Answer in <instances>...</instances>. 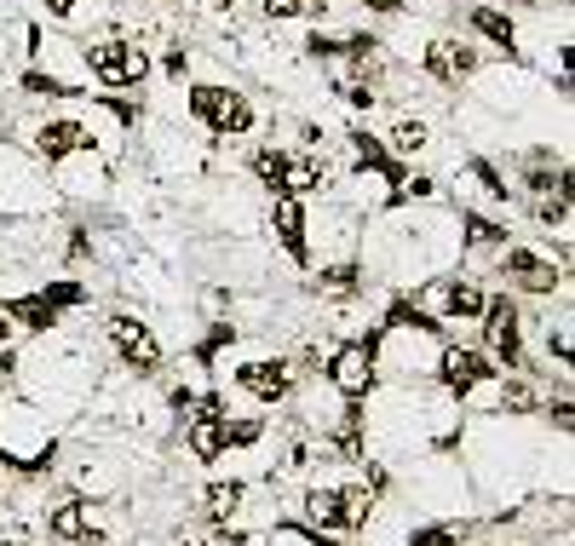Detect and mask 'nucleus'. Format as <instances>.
I'll return each instance as SVG.
<instances>
[{"label": "nucleus", "instance_id": "nucleus-24", "mask_svg": "<svg viewBox=\"0 0 575 546\" xmlns=\"http://www.w3.org/2000/svg\"><path fill=\"white\" fill-rule=\"evenodd\" d=\"M317 288L322 294H357V288H363V271H357V265H322Z\"/></svg>", "mask_w": 575, "mask_h": 546}, {"label": "nucleus", "instance_id": "nucleus-3", "mask_svg": "<svg viewBox=\"0 0 575 546\" xmlns=\"http://www.w3.org/2000/svg\"><path fill=\"white\" fill-rule=\"evenodd\" d=\"M104 340H110V351L121 357L127 374H138V380H156V374H161L156 328H150V322H138L133 311H110V317H104Z\"/></svg>", "mask_w": 575, "mask_h": 546}, {"label": "nucleus", "instance_id": "nucleus-28", "mask_svg": "<svg viewBox=\"0 0 575 546\" xmlns=\"http://www.w3.org/2000/svg\"><path fill=\"white\" fill-rule=\"evenodd\" d=\"M472 179H478L483 190H489V196H495V202H506V196H512V184H506L501 173H495V167H489V161H472Z\"/></svg>", "mask_w": 575, "mask_h": 546}, {"label": "nucleus", "instance_id": "nucleus-20", "mask_svg": "<svg viewBox=\"0 0 575 546\" xmlns=\"http://www.w3.org/2000/svg\"><path fill=\"white\" fill-rule=\"evenodd\" d=\"M328 184V161L311 150V156H288V184H282V196H311V190H322Z\"/></svg>", "mask_w": 575, "mask_h": 546}, {"label": "nucleus", "instance_id": "nucleus-6", "mask_svg": "<svg viewBox=\"0 0 575 546\" xmlns=\"http://www.w3.org/2000/svg\"><path fill=\"white\" fill-rule=\"evenodd\" d=\"M328 386L340 391L345 403H363L368 391L380 386V368H374V345L368 340H345L328 363Z\"/></svg>", "mask_w": 575, "mask_h": 546}, {"label": "nucleus", "instance_id": "nucleus-19", "mask_svg": "<svg viewBox=\"0 0 575 546\" xmlns=\"http://www.w3.org/2000/svg\"><path fill=\"white\" fill-rule=\"evenodd\" d=\"M466 23L478 29L483 41H495L501 52H518V29H512V18H506V12H495V6H472V12H466Z\"/></svg>", "mask_w": 575, "mask_h": 546}, {"label": "nucleus", "instance_id": "nucleus-18", "mask_svg": "<svg viewBox=\"0 0 575 546\" xmlns=\"http://www.w3.org/2000/svg\"><path fill=\"white\" fill-rule=\"evenodd\" d=\"M460 248H478V253H501L506 248V225L483 219L472 207H460Z\"/></svg>", "mask_w": 575, "mask_h": 546}, {"label": "nucleus", "instance_id": "nucleus-17", "mask_svg": "<svg viewBox=\"0 0 575 546\" xmlns=\"http://www.w3.org/2000/svg\"><path fill=\"white\" fill-rule=\"evenodd\" d=\"M524 190H535V196L570 190V167H564V161H552V150H529V156H524Z\"/></svg>", "mask_w": 575, "mask_h": 546}, {"label": "nucleus", "instance_id": "nucleus-1", "mask_svg": "<svg viewBox=\"0 0 575 546\" xmlns=\"http://www.w3.org/2000/svg\"><path fill=\"white\" fill-rule=\"evenodd\" d=\"M437 380H443V391L455 397V403H489V414H495V391H501V368L483 357L478 345H443L437 351Z\"/></svg>", "mask_w": 575, "mask_h": 546}, {"label": "nucleus", "instance_id": "nucleus-21", "mask_svg": "<svg viewBox=\"0 0 575 546\" xmlns=\"http://www.w3.org/2000/svg\"><path fill=\"white\" fill-rule=\"evenodd\" d=\"M368 518H374V489H368V483H345V489H340V524H345V535L368 529Z\"/></svg>", "mask_w": 575, "mask_h": 546}, {"label": "nucleus", "instance_id": "nucleus-26", "mask_svg": "<svg viewBox=\"0 0 575 546\" xmlns=\"http://www.w3.org/2000/svg\"><path fill=\"white\" fill-rule=\"evenodd\" d=\"M265 12H271L276 23H282V18H322V12H328V0H265Z\"/></svg>", "mask_w": 575, "mask_h": 546}, {"label": "nucleus", "instance_id": "nucleus-11", "mask_svg": "<svg viewBox=\"0 0 575 546\" xmlns=\"http://www.w3.org/2000/svg\"><path fill=\"white\" fill-rule=\"evenodd\" d=\"M426 75H432V81H443V87L472 81V75H478V46L455 41V35L432 41V46H426Z\"/></svg>", "mask_w": 575, "mask_h": 546}, {"label": "nucleus", "instance_id": "nucleus-31", "mask_svg": "<svg viewBox=\"0 0 575 546\" xmlns=\"http://www.w3.org/2000/svg\"><path fill=\"white\" fill-rule=\"evenodd\" d=\"M46 12H52V18H69V12H75V0H41Z\"/></svg>", "mask_w": 575, "mask_h": 546}, {"label": "nucleus", "instance_id": "nucleus-2", "mask_svg": "<svg viewBox=\"0 0 575 546\" xmlns=\"http://www.w3.org/2000/svg\"><path fill=\"white\" fill-rule=\"evenodd\" d=\"M483 340H489V363L501 368V374H524V311H518V299L512 294H489L483 299Z\"/></svg>", "mask_w": 575, "mask_h": 546}, {"label": "nucleus", "instance_id": "nucleus-32", "mask_svg": "<svg viewBox=\"0 0 575 546\" xmlns=\"http://www.w3.org/2000/svg\"><path fill=\"white\" fill-rule=\"evenodd\" d=\"M6 374H12V368L0 363V409H6Z\"/></svg>", "mask_w": 575, "mask_h": 546}, {"label": "nucleus", "instance_id": "nucleus-14", "mask_svg": "<svg viewBox=\"0 0 575 546\" xmlns=\"http://www.w3.org/2000/svg\"><path fill=\"white\" fill-rule=\"evenodd\" d=\"M276 242L288 248V259H299V265H311V242H305V207H299V196H276Z\"/></svg>", "mask_w": 575, "mask_h": 546}, {"label": "nucleus", "instance_id": "nucleus-4", "mask_svg": "<svg viewBox=\"0 0 575 546\" xmlns=\"http://www.w3.org/2000/svg\"><path fill=\"white\" fill-rule=\"evenodd\" d=\"M184 449L196 460H225L230 449V414L219 397H196L190 409H184Z\"/></svg>", "mask_w": 575, "mask_h": 546}, {"label": "nucleus", "instance_id": "nucleus-15", "mask_svg": "<svg viewBox=\"0 0 575 546\" xmlns=\"http://www.w3.org/2000/svg\"><path fill=\"white\" fill-rule=\"evenodd\" d=\"M299 524L322 529V535H345V524H340V489L311 483V489H305V501H299Z\"/></svg>", "mask_w": 575, "mask_h": 546}, {"label": "nucleus", "instance_id": "nucleus-16", "mask_svg": "<svg viewBox=\"0 0 575 546\" xmlns=\"http://www.w3.org/2000/svg\"><path fill=\"white\" fill-rule=\"evenodd\" d=\"M242 506H248V483H207L202 489V512L213 529H230L242 518Z\"/></svg>", "mask_w": 575, "mask_h": 546}, {"label": "nucleus", "instance_id": "nucleus-22", "mask_svg": "<svg viewBox=\"0 0 575 546\" xmlns=\"http://www.w3.org/2000/svg\"><path fill=\"white\" fill-rule=\"evenodd\" d=\"M426 144H432L426 121H397V127L386 133V144H380V150H386V156H403V161H409V156H420Z\"/></svg>", "mask_w": 575, "mask_h": 546}, {"label": "nucleus", "instance_id": "nucleus-25", "mask_svg": "<svg viewBox=\"0 0 575 546\" xmlns=\"http://www.w3.org/2000/svg\"><path fill=\"white\" fill-rule=\"evenodd\" d=\"M535 219L547 230H564L570 225V190H552V196H535Z\"/></svg>", "mask_w": 575, "mask_h": 546}, {"label": "nucleus", "instance_id": "nucleus-7", "mask_svg": "<svg viewBox=\"0 0 575 546\" xmlns=\"http://www.w3.org/2000/svg\"><path fill=\"white\" fill-rule=\"evenodd\" d=\"M190 110L202 115L219 138H242L253 127V104H248V98H242V92H230V87H213V81L190 92Z\"/></svg>", "mask_w": 575, "mask_h": 546}, {"label": "nucleus", "instance_id": "nucleus-29", "mask_svg": "<svg viewBox=\"0 0 575 546\" xmlns=\"http://www.w3.org/2000/svg\"><path fill=\"white\" fill-rule=\"evenodd\" d=\"M12 340H18V322H12V311H6V305H0V357L12 351Z\"/></svg>", "mask_w": 575, "mask_h": 546}, {"label": "nucleus", "instance_id": "nucleus-8", "mask_svg": "<svg viewBox=\"0 0 575 546\" xmlns=\"http://www.w3.org/2000/svg\"><path fill=\"white\" fill-rule=\"evenodd\" d=\"M236 386L248 391L253 403H265V409H276V403H288L299 386V374L288 357H248V363L236 368Z\"/></svg>", "mask_w": 575, "mask_h": 546}, {"label": "nucleus", "instance_id": "nucleus-5", "mask_svg": "<svg viewBox=\"0 0 575 546\" xmlns=\"http://www.w3.org/2000/svg\"><path fill=\"white\" fill-rule=\"evenodd\" d=\"M87 69L104 81V87H138L144 75H150V52L138 41H92L87 46Z\"/></svg>", "mask_w": 575, "mask_h": 546}, {"label": "nucleus", "instance_id": "nucleus-30", "mask_svg": "<svg viewBox=\"0 0 575 546\" xmlns=\"http://www.w3.org/2000/svg\"><path fill=\"white\" fill-rule=\"evenodd\" d=\"M368 12H380V18H397V12H403V0H363Z\"/></svg>", "mask_w": 575, "mask_h": 546}, {"label": "nucleus", "instance_id": "nucleus-33", "mask_svg": "<svg viewBox=\"0 0 575 546\" xmlns=\"http://www.w3.org/2000/svg\"><path fill=\"white\" fill-rule=\"evenodd\" d=\"M213 6H219V12H230V6H236V0H213Z\"/></svg>", "mask_w": 575, "mask_h": 546}, {"label": "nucleus", "instance_id": "nucleus-27", "mask_svg": "<svg viewBox=\"0 0 575 546\" xmlns=\"http://www.w3.org/2000/svg\"><path fill=\"white\" fill-rule=\"evenodd\" d=\"M460 541H466V524H432L409 535V546H460Z\"/></svg>", "mask_w": 575, "mask_h": 546}, {"label": "nucleus", "instance_id": "nucleus-12", "mask_svg": "<svg viewBox=\"0 0 575 546\" xmlns=\"http://www.w3.org/2000/svg\"><path fill=\"white\" fill-rule=\"evenodd\" d=\"M81 150H92V127H81V121H46L41 133H35V156H41L46 167H64V161L81 156Z\"/></svg>", "mask_w": 575, "mask_h": 546}, {"label": "nucleus", "instance_id": "nucleus-23", "mask_svg": "<svg viewBox=\"0 0 575 546\" xmlns=\"http://www.w3.org/2000/svg\"><path fill=\"white\" fill-rule=\"evenodd\" d=\"M253 173H259V184H265L271 196H282V184H288V156H282V150H253Z\"/></svg>", "mask_w": 575, "mask_h": 546}, {"label": "nucleus", "instance_id": "nucleus-9", "mask_svg": "<svg viewBox=\"0 0 575 546\" xmlns=\"http://www.w3.org/2000/svg\"><path fill=\"white\" fill-rule=\"evenodd\" d=\"M501 276L518 294H558L564 288V265H552L535 248H501Z\"/></svg>", "mask_w": 575, "mask_h": 546}, {"label": "nucleus", "instance_id": "nucleus-10", "mask_svg": "<svg viewBox=\"0 0 575 546\" xmlns=\"http://www.w3.org/2000/svg\"><path fill=\"white\" fill-rule=\"evenodd\" d=\"M483 288L472 282V276H432V317L437 322H478L483 317Z\"/></svg>", "mask_w": 575, "mask_h": 546}, {"label": "nucleus", "instance_id": "nucleus-35", "mask_svg": "<svg viewBox=\"0 0 575 546\" xmlns=\"http://www.w3.org/2000/svg\"><path fill=\"white\" fill-rule=\"evenodd\" d=\"M483 546H495V541H483Z\"/></svg>", "mask_w": 575, "mask_h": 546}, {"label": "nucleus", "instance_id": "nucleus-13", "mask_svg": "<svg viewBox=\"0 0 575 546\" xmlns=\"http://www.w3.org/2000/svg\"><path fill=\"white\" fill-rule=\"evenodd\" d=\"M46 535L64 546H87V541H98V512L87 501H58L46 512Z\"/></svg>", "mask_w": 575, "mask_h": 546}, {"label": "nucleus", "instance_id": "nucleus-34", "mask_svg": "<svg viewBox=\"0 0 575 546\" xmlns=\"http://www.w3.org/2000/svg\"><path fill=\"white\" fill-rule=\"evenodd\" d=\"M518 6H541V0H518Z\"/></svg>", "mask_w": 575, "mask_h": 546}]
</instances>
